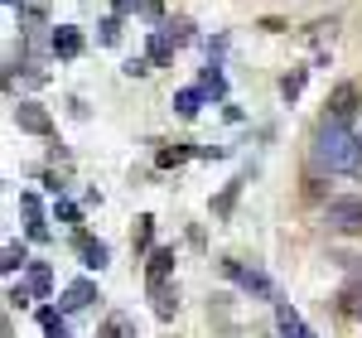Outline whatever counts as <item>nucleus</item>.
Masks as SVG:
<instances>
[{"label": "nucleus", "instance_id": "ddd939ff", "mask_svg": "<svg viewBox=\"0 0 362 338\" xmlns=\"http://www.w3.org/2000/svg\"><path fill=\"white\" fill-rule=\"evenodd\" d=\"M169 271H174V252H169V247L150 252V271H145V276H150V290H155V285H165Z\"/></svg>", "mask_w": 362, "mask_h": 338}, {"label": "nucleus", "instance_id": "f03ea898", "mask_svg": "<svg viewBox=\"0 0 362 338\" xmlns=\"http://www.w3.org/2000/svg\"><path fill=\"white\" fill-rule=\"evenodd\" d=\"M324 227L338 237H358L362 232V198H329L324 208Z\"/></svg>", "mask_w": 362, "mask_h": 338}, {"label": "nucleus", "instance_id": "6ab92c4d", "mask_svg": "<svg viewBox=\"0 0 362 338\" xmlns=\"http://www.w3.org/2000/svg\"><path fill=\"white\" fill-rule=\"evenodd\" d=\"M25 266H29L25 247H20V242H10V247H5V261H0V271L10 276V271H25Z\"/></svg>", "mask_w": 362, "mask_h": 338}, {"label": "nucleus", "instance_id": "7ed1b4c3", "mask_svg": "<svg viewBox=\"0 0 362 338\" xmlns=\"http://www.w3.org/2000/svg\"><path fill=\"white\" fill-rule=\"evenodd\" d=\"M223 271L232 276V281L242 285L247 295H266V300H276V285H271V276L266 271H256V266H242V261H223Z\"/></svg>", "mask_w": 362, "mask_h": 338}, {"label": "nucleus", "instance_id": "a211bd4d", "mask_svg": "<svg viewBox=\"0 0 362 338\" xmlns=\"http://www.w3.org/2000/svg\"><path fill=\"white\" fill-rule=\"evenodd\" d=\"M338 310L353 314V319H362V285H348V290L338 295Z\"/></svg>", "mask_w": 362, "mask_h": 338}, {"label": "nucleus", "instance_id": "6e6552de", "mask_svg": "<svg viewBox=\"0 0 362 338\" xmlns=\"http://www.w3.org/2000/svg\"><path fill=\"white\" fill-rule=\"evenodd\" d=\"M276 329H280V338H314V329H309L305 319H300V310H290V305H276Z\"/></svg>", "mask_w": 362, "mask_h": 338}, {"label": "nucleus", "instance_id": "b1692460", "mask_svg": "<svg viewBox=\"0 0 362 338\" xmlns=\"http://www.w3.org/2000/svg\"><path fill=\"white\" fill-rule=\"evenodd\" d=\"M189 160V150L184 145H174V150H160V169H169V165H184Z\"/></svg>", "mask_w": 362, "mask_h": 338}, {"label": "nucleus", "instance_id": "f8f14e48", "mask_svg": "<svg viewBox=\"0 0 362 338\" xmlns=\"http://www.w3.org/2000/svg\"><path fill=\"white\" fill-rule=\"evenodd\" d=\"M78 256H83V266L87 271H102V266H107V242H92V237H83V242H78Z\"/></svg>", "mask_w": 362, "mask_h": 338}, {"label": "nucleus", "instance_id": "aec40b11", "mask_svg": "<svg viewBox=\"0 0 362 338\" xmlns=\"http://www.w3.org/2000/svg\"><path fill=\"white\" fill-rule=\"evenodd\" d=\"M150 237H155V218H136V252L150 247Z\"/></svg>", "mask_w": 362, "mask_h": 338}, {"label": "nucleus", "instance_id": "20e7f679", "mask_svg": "<svg viewBox=\"0 0 362 338\" xmlns=\"http://www.w3.org/2000/svg\"><path fill=\"white\" fill-rule=\"evenodd\" d=\"M362 112V92H358V83H338L334 92H329V121H348L353 126V116Z\"/></svg>", "mask_w": 362, "mask_h": 338}, {"label": "nucleus", "instance_id": "2eb2a0df", "mask_svg": "<svg viewBox=\"0 0 362 338\" xmlns=\"http://www.w3.org/2000/svg\"><path fill=\"white\" fill-rule=\"evenodd\" d=\"M203 92H208V97H227V78H223V68H218V63H208V68H203Z\"/></svg>", "mask_w": 362, "mask_h": 338}, {"label": "nucleus", "instance_id": "f3484780", "mask_svg": "<svg viewBox=\"0 0 362 338\" xmlns=\"http://www.w3.org/2000/svg\"><path fill=\"white\" fill-rule=\"evenodd\" d=\"M305 78H309V68H295V73H285V83H280V97H285V102H295V97L305 92Z\"/></svg>", "mask_w": 362, "mask_h": 338}, {"label": "nucleus", "instance_id": "1a4fd4ad", "mask_svg": "<svg viewBox=\"0 0 362 338\" xmlns=\"http://www.w3.org/2000/svg\"><path fill=\"white\" fill-rule=\"evenodd\" d=\"M174 49H179V39H174V34H169V29H155V34H150V63H155V68H165V63H174Z\"/></svg>", "mask_w": 362, "mask_h": 338}, {"label": "nucleus", "instance_id": "4be33fe9", "mask_svg": "<svg viewBox=\"0 0 362 338\" xmlns=\"http://www.w3.org/2000/svg\"><path fill=\"white\" fill-rule=\"evenodd\" d=\"M121 39V15H107L102 20V44H116Z\"/></svg>", "mask_w": 362, "mask_h": 338}, {"label": "nucleus", "instance_id": "9d476101", "mask_svg": "<svg viewBox=\"0 0 362 338\" xmlns=\"http://www.w3.org/2000/svg\"><path fill=\"white\" fill-rule=\"evenodd\" d=\"M49 285H54V271L44 266V261H34L25 271V290L34 295V300H49Z\"/></svg>", "mask_w": 362, "mask_h": 338}, {"label": "nucleus", "instance_id": "0eeeda50", "mask_svg": "<svg viewBox=\"0 0 362 338\" xmlns=\"http://www.w3.org/2000/svg\"><path fill=\"white\" fill-rule=\"evenodd\" d=\"M92 300H97V285H92V281H73L68 290H63L58 310H63V314H78V310H87Z\"/></svg>", "mask_w": 362, "mask_h": 338}, {"label": "nucleus", "instance_id": "cd10ccee", "mask_svg": "<svg viewBox=\"0 0 362 338\" xmlns=\"http://www.w3.org/2000/svg\"><path fill=\"white\" fill-rule=\"evenodd\" d=\"M5 5H25V0H5Z\"/></svg>", "mask_w": 362, "mask_h": 338}, {"label": "nucleus", "instance_id": "5701e85b", "mask_svg": "<svg viewBox=\"0 0 362 338\" xmlns=\"http://www.w3.org/2000/svg\"><path fill=\"white\" fill-rule=\"evenodd\" d=\"M150 68H155L150 58H126V68H121V73H126V78H145Z\"/></svg>", "mask_w": 362, "mask_h": 338}, {"label": "nucleus", "instance_id": "dca6fc26", "mask_svg": "<svg viewBox=\"0 0 362 338\" xmlns=\"http://www.w3.org/2000/svg\"><path fill=\"white\" fill-rule=\"evenodd\" d=\"M242 184H247V179H232L223 194L213 198V213H218V218H227V213H232V203H237V194H242Z\"/></svg>", "mask_w": 362, "mask_h": 338}, {"label": "nucleus", "instance_id": "f257e3e1", "mask_svg": "<svg viewBox=\"0 0 362 338\" xmlns=\"http://www.w3.org/2000/svg\"><path fill=\"white\" fill-rule=\"evenodd\" d=\"M314 160L329 169V174H353L362 169V136L348 121H319V136H314Z\"/></svg>", "mask_w": 362, "mask_h": 338}, {"label": "nucleus", "instance_id": "393cba45", "mask_svg": "<svg viewBox=\"0 0 362 338\" xmlns=\"http://www.w3.org/2000/svg\"><path fill=\"white\" fill-rule=\"evenodd\" d=\"M54 218H63V223H78V208H73V203H63V198H58V203H54Z\"/></svg>", "mask_w": 362, "mask_h": 338}, {"label": "nucleus", "instance_id": "a878e982", "mask_svg": "<svg viewBox=\"0 0 362 338\" xmlns=\"http://www.w3.org/2000/svg\"><path fill=\"white\" fill-rule=\"evenodd\" d=\"M140 15H145V20L155 25V20H160V0H145V5H140Z\"/></svg>", "mask_w": 362, "mask_h": 338}, {"label": "nucleus", "instance_id": "bb28decb", "mask_svg": "<svg viewBox=\"0 0 362 338\" xmlns=\"http://www.w3.org/2000/svg\"><path fill=\"white\" fill-rule=\"evenodd\" d=\"M136 5H140V0H112V15H131Z\"/></svg>", "mask_w": 362, "mask_h": 338}, {"label": "nucleus", "instance_id": "9b49d317", "mask_svg": "<svg viewBox=\"0 0 362 338\" xmlns=\"http://www.w3.org/2000/svg\"><path fill=\"white\" fill-rule=\"evenodd\" d=\"M203 97H208L203 87H184V92H174V112L184 116V121H194V116L203 112Z\"/></svg>", "mask_w": 362, "mask_h": 338}, {"label": "nucleus", "instance_id": "39448f33", "mask_svg": "<svg viewBox=\"0 0 362 338\" xmlns=\"http://www.w3.org/2000/svg\"><path fill=\"white\" fill-rule=\"evenodd\" d=\"M15 126L29 131V136H54V116L44 112L39 102H20V107H15Z\"/></svg>", "mask_w": 362, "mask_h": 338}, {"label": "nucleus", "instance_id": "412c9836", "mask_svg": "<svg viewBox=\"0 0 362 338\" xmlns=\"http://www.w3.org/2000/svg\"><path fill=\"white\" fill-rule=\"evenodd\" d=\"M126 334H131V319H121V314H112L107 329H102V338H126Z\"/></svg>", "mask_w": 362, "mask_h": 338}, {"label": "nucleus", "instance_id": "4468645a", "mask_svg": "<svg viewBox=\"0 0 362 338\" xmlns=\"http://www.w3.org/2000/svg\"><path fill=\"white\" fill-rule=\"evenodd\" d=\"M39 329H44L49 338H68V319H63V310L44 305V310H39Z\"/></svg>", "mask_w": 362, "mask_h": 338}, {"label": "nucleus", "instance_id": "423d86ee", "mask_svg": "<svg viewBox=\"0 0 362 338\" xmlns=\"http://www.w3.org/2000/svg\"><path fill=\"white\" fill-rule=\"evenodd\" d=\"M49 49H54L58 58H78L83 54V29L78 25H58L54 34H49Z\"/></svg>", "mask_w": 362, "mask_h": 338}]
</instances>
